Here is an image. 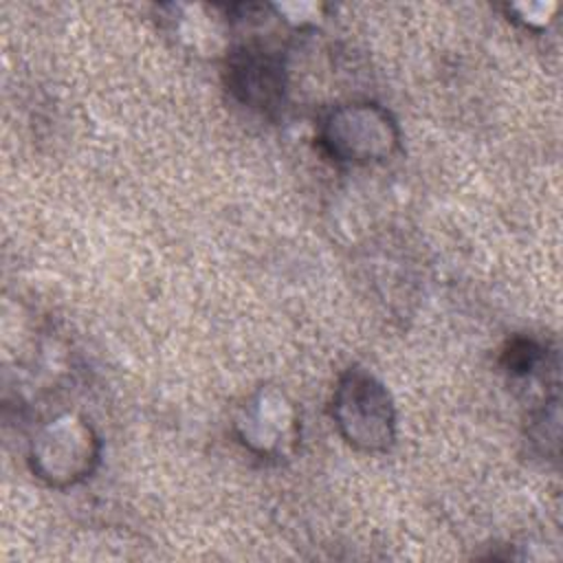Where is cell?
Segmentation results:
<instances>
[{
	"label": "cell",
	"instance_id": "obj_1",
	"mask_svg": "<svg viewBox=\"0 0 563 563\" xmlns=\"http://www.w3.org/2000/svg\"><path fill=\"white\" fill-rule=\"evenodd\" d=\"M231 90L253 108H275L284 92L282 62L266 48L244 46L229 62Z\"/></svg>",
	"mask_w": 563,
	"mask_h": 563
}]
</instances>
